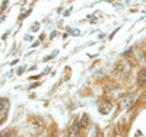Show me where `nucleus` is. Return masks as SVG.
I'll return each instance as SVG.
<instances>
[{"mask_svg": "<svg viewBox=\"0 0 146 137\" xmlns=\"http://www.w3.org/2000/svg\"><path fill=\"white\" fill-rule=\"evenodd\" d=\"M133 102H135V95H126L120 99V107L121 108H129L133 105Z\"/></svg>", "mask_w": 146, "mask_h": 137, "instance_id": "f257e3e1", "label": "nucleus"}, {"mask_svg": "<svg viewBox=\"0 0 146 137\" xmlns=\"http://www.w3.org/2000/svg\"><path fill=\"white\" fill-rule=\"evenodd\" d=\"M137 80L142 86H146V70H140L137 74Z\"/></svg>", "mask_w": 146, "mask_h": 137, "instance_id": "0eeeda50", "label": "nucleus"}, {"mask_svg": "<svg viewBox=\"0 0 146 137\" xmlns=\"http://www.w3.org/2000/svg\"><path fill=\"white\" fill-rule=\"evenodd\" d=\"M6 5H7V0H5V2H3V5H2V10L6 9Z\"/></svg>", "mask_w": 146, "mask_h": 137, "instance_id": "1a4fd4ad", "label": "nucleus"}, {"mask_svg": "<svg viewBox=\"0 0 146 137\" xmlns=\"http://www.w3.org/2000/svg\"><path fill=\"white\" fill-rule=\"evenodd\" d=\"M79 126H80V128H86L89 126V115L88 114H83L82 115V118L79 121Z\"/></svg>", "mask_w": 146, "mask_h": 137, "instance_id": "423d86ee", "label": "nucleus"}, {"mask_svg": "<svg viewBox=\"0 0 146 137\" xmlns=\"http://www.w3.org/2000/svg\"><path fill=\"white\" fill-rule=\"evenodd\" d=\"M145 102H146V96H145Z\"/></svg>", "mask_w": 146, "mask_h": 137, "instance_id": "9d476101", "label": "nucleus"}, {"mask_svg": "<svg viewBox=\"0 0 146 137\" xmlns=\"http://www.w3.org/2000/svg\"><path fill=\"white\" fill-rule=\"evenodd\" d=\"M82 128H80V126H79V122L78 121H75L70 126V137H79V131H80Z\"/></svg>", "mask_w": 146, "mask_h": 137, "instance_id": "20e7f679", "label": "nucleus"}, {"mask_svg": "<svg viewBox=\"0 0 146 137\" xmlns=\"http://www.w3.org/2000/svg\"><path fill=\"white\" fill-rule=\"evenodd\" d=\"M115 73H120L121 76H126V74H129L130 73V69L124 64V63H120L118 66H117V70H115Z\"/></svg>", "mask_w": 146, "mask_h": 137, "instance_id": "39448f33", "label": "nucleus"}, {"mask_svg": "<svg viewBox=\"0 0 146 137\" xmlns=\"http://www.w3.org/2000/svg\"><path fill=\"white\" fill-rule=\"evenodd\" d=\"M7 108H9V101L5 99V98H2V99H0V122L5 120Z\"/></svg>", "mask_w": 146, "mask_h": 137, "instance_id": "f03ea898", "label": "nucleus"}, {"mask_svg": "<svg viewBox=\"0 0 146 137\" xmlns=\"http://www.w3.org/2000/svg\"><path fill=\"white\" fill-rule=\"evenodd\" d=\"M0 137H12L10 131H3V133H0Z\"/></svg>", "mask_w": 146, "mask_h": 137, "instance_id": "6e6552de", "label": "nucleus"}, {"mask_svg": "<svg viewBox=\"0 0 146 137\" xmlns=\"http://www.w3.org/2000/svg\"><path fill=\"white\" fill-rule=\"evenodd\" d=\"M98 109H100V113H101V114H108L110 111L113 109V105H111V102L104 101V102H101V104H100Z\"/></svg>", "mask_w": 146, "mask_h": 137, "instance_id": "7ed1b4c3", "label": "nucleus"}]
</instances>
